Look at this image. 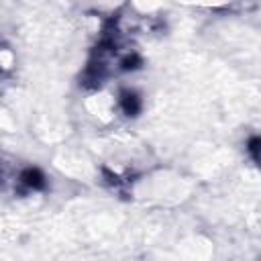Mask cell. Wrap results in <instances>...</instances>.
<instances>
[{"mask_svg": "<svg viewBox=\"0 0 261 261\" xmlns=\"http://www.w3.org/2000/svg\"><path fill=\"white\" fill-rule=\"evenodd\" d=\"M22 179H24V184H29V186H33V188H41V186H43V175H41L37 169L24 171V173H22Z\"/></svg>", "mask_w": 261, "mask_h": 261, "instance_id": "obj_1", "label": "cell"}]
</instances>
